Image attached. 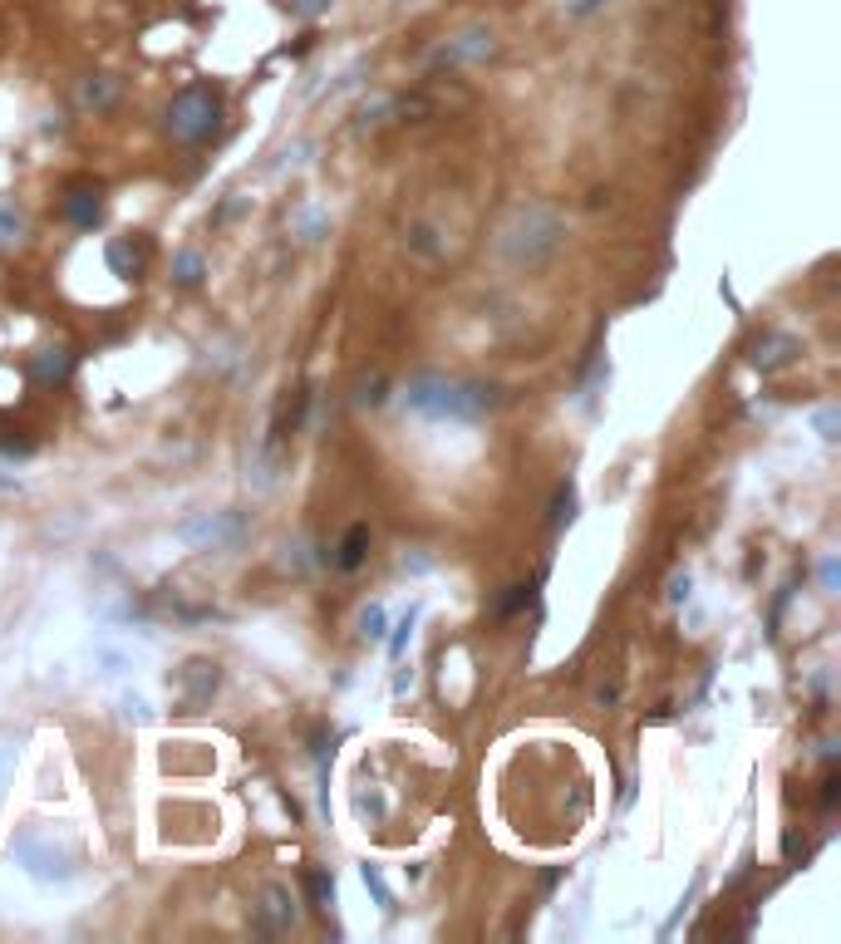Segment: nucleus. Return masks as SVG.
Returning a JSON list of instances; mask_svg holds the SVG:
<instances>
[{"label": "nucleus", "instance_id": "obj_1", "mask_svg": "<svg viewBox=\"0 0 841 944\" xmlns=\"http://www.w3.org/2000/svg\"><path fill=\"white\" fill-rule=\"evenodd\" d=\"M404 404L423 418H448V423H478L482 413L502 404L497 384L482 379H443V374H414L404 384Z\"/></svg>", "mask_w": 841, "mask_h": 944}, {"label": "nucleus", "instance_id": "obj_2", "mask_svg": "<svg viewBox=\"0 0 841 944\" xmlns=\"http://www.w3.org/2000/svg\"><path fill=\"white\" fill-rule=\"evenodd\" d=\"M561 236H566L561 217H556L551 207L532 202V207H522V212L512 217V227L502 236V251H507V261H517V266H541V261L561 246Z\"/></svg>", "mask_w": 841, "mask_h": 944}, {"label": "nucleus", "instance_id": "obj_3", "mask_svg": "<svg viewBox=\"0 0 841 944\" xmlns=\"http://www.w3.org/2000/svg\"><path fill=\"white\" fill-rule=\"evenodd\" d=\"M222 128V99L207 84H187L168 104V133L178 143H207Z\"/></svg>", "mask_w": 841, "mask_h": 944}, {"label": "nucleus", "instance_id": "obj_4", "mask_svg": "<svg viewBox=\"0 0 841 944\" xmlns=\"http://www.w3.org/2000/svg\"><path fill=\"white\" fill-rule=\"evenodd\" d=\"M246 536V517L241 512H202L192 522L178 527V541L192 546V551H222V546H237Z\"/></svg>", "mask_w": 841, "mask_h": 944}, {"label": "nucleus", "instance_id": "obj_5", "mask_svg": "<svg viewBox=\"0 0 841 944\" xmlns=\"http://www.w3.org/2000/svg\"><path fill=\"white\" fill-rule=\"evenodd\" d=\"M497 55V40H492V30H482V25H473V30H463V35H453V40H443L433 55H428V69H458V64H478V59H492Z\"/></svg>", "mask_w": 841, "mask_h": 944}, {"label": "nucleus", "instance_id": "obj_6", "mask_svg": "<svg viewBox=\"0 0 841 944\" xmlns=\"http://www.w3.org/2000/svg\"><path fill=\"white\" fill-rule=\"evenodd\" d=\"M296 920H301L296 895H291L286 885H266V890H261V905H256V930H261V935H291Z\"/></svg>", "mask_w": 841, "mask_h": 944}, {"label": "nucleus", "instance_id": "obj_7", "mask_svg": "<svg viewBox=\"0 0 841 944\" xmlns=\"http://www.w3.org/2000/svg\"><path fill=\"white\" fill-rule=\"evenodd\" d=\"M15 861L30 871V876H40V881H55V876H69V866H64V856L40 836V831H25L20 841H15Z\"/></svg>", "mask_w": 841, "mask_h": 944}, {"label": "nucleus", "instance_id": "obj_8", "mask_svg": "<svg viewBox=\"0 0 841 944\" xmlns=\"http://www.w3.org/2000/svg\"><path fill=\"white\" fill-rule=\"evenodd\" d=\"M104 261H109L114 276L138 281V276L148 271V261H153V241H148V236H114L109 251H104Z\"/></svg>", "mask_w": 841, "mask_h": 944}, {"label": "nucleus", "instance_id": "obj_9", "mask_svg": "<svg viewBox=\"0 0 841 944\" xmlns=\"http://www.w3.org/2000/svg\"><path fill=\"white\" fill-rule=\"evenodd\" d=\"M64 217L74 222V227H99L104 222V192H99V182H69L64 187Z\"/></svg>", "mask_w": 841, "mask_h": 944}, {"label": "nucleus", "instance_id": "obj_10", "mask_svg": "<svg viewBox=\"0 0 841 944\" xmlns=\"http://www.w3.org/2000/svg\"><path fill=\"white\" fill-rule=\"evenodd\" d=\"M217 684H222L217 664H212V659H192V664H187V669L178 674L182 708H187V713H197V708H202L207 699H212V694H217Z\"/></svg>", "mask_w": 841, "mask_h": 944}, {"label": "nucleus", "instance_id": "obj_11", "mask_svg": "<svg viewBox=\"0 0 841 944\" xmlns=\"http://www.w3.org/2000/svg\"><path fill=\"white\" fill-rule=\"evenodd\" d=\"M69 374H74V350H64V345H50L30 359V379L40 389H60V384H69Z\"/></svg>", "mask_w": 841, "mask_h": 944}, {"label": "nucleus", "instance_id": "obj_12", "mask_svg": "<svg viewBox=\"0 0 841 944\" xmlns=\"http://www.w3.org/2000/svg\"><path fill=\"white\" fill-rule=\"evenodd\" d=\"M797 354H802L797 335H763V340L753 345V364H758V369H782V364H792Z\"/></svg>", "mask_w": 841, "mask_h": 944}, {"label": "nucleus", "instance_id": "obj_13", "mask_svg": "<svg viewBox=\"0 0 841 944\" xmlns=\"http://www.w3.org/2000/svg\"><path fill=\"white\" fill-rule=\"evenodd\" d=\"M364 551H369V527H360V522H355V527L340 536V546H335V556H330V561H335L340 571H360Z\"/></svg>", "mask_w": 841, "mask_h": 944}, {"label": "nucleus", "instance_id": "obj_14", "mask_svg": "<svg viewBox=\"0 0 841 944\" xmlns=\"http://www.w3.org/2000/svg\"><path fill=\"white\" fill-rule=\"evenodd\" d=\"M114 99H119V79H109V74H94V79L79 84V104L84 109H109Z\"/></svg>", "mask_w": 841, "mask_h": 944}, {"label": "nucleus", "instance_id": "obj_15", "mask_svg": "<svg viewBox=\"0 0 841 944\" xmlns=\"http://www.w3.org/2000/svg\"><path fill=\"white\" fill-rule=\"evenodd\" d=\"M537 600V586H527V581H517V586H507L487 610H492V620H507V615H517V610H527Z\"/></svg>", "mask_w": 841, "mask_h": 944}, {"label": "nucleus", "instance_id": "obj_16", "mask_svg": "<svg viewBox=\"0 0 841 944\" xmlns=\"http://www.w3.org/2000/svg\"><path fill=\"white\" fill-rule=\"evenodd\" d=\"M305 890H310V905H315V910H330V905H335V876H330L325 866H310V871H305Z\"/></svg>", "mask_w": 841, "mask_h": 944}, {"label": "nucleus", "instance_id": "obj_17", "mask_svg": "<svg viewBox=\"0 0 841 944\" xmlns=\"http://www.w3.org/2000/svg\"><path fill=\"white\" fill-rule=\"evenodd\" d=\"M571 517H576V482H561L556 497H551V517L546 522H551V531H561Z\"/></svg>", "mask_w": 841, "mask_h": 944}, {"label": "nucleus", "instance_id": "obj_18", "mask_svg": "<svg viewBox=\"0 0 841 944\" xmlns=\"http://www.w3.org/2000/svg\"><path fill=\"white\" fill-rule=\"evenodd\" d=\"M20 236H25V212L0 197V246H20Z\"/></svg>", "mask_w": 841, "mask_h": 944}, {"label": "nucleus", "instance_id": "obj_19", "mask_svg": "<svg viewBox=\"0 0 841 944\" xmlns=\"http://www.w3.org/2000/svg\"><path fill=\"white\" fill-rule=\"evenodd\" d=\"M0 453H10V458H30V453H35V438H30L25 428L0 423Z\"/></svg>", "mask_w": 841, "mask_h": 944}, {"label": "nucleus", "instance_id": "obj_20", "mask_svg": "<svg viewBox=\"0 0 841 944\" xmlns=\"http://www.w3.org/2000/svg\"><path fill=\"white\" fill-rule=\"evenodd\" d=\"M202 271H207V261H202L197 251H178V261H173V281H178V286H197Z\"/></svg>", "mask_w": 841, "mask_h": 944}, {"label": "nucleus", "instance_id": "obj_21", "mask_svg": "<svg viewBox=\"0 0 841 944\" xmlns=\"http://www.w3.org/2000/svg\"><path fill=\"white\" fill-rule=\"evenodd\" d=\"M360 630H364V640H384V605H364Z\"/></svg>", "mask_w": 841, "mask_h": 944}, {"label": "nucleus", "instance_id": "obj_22", "mask_svg": "<svg viewBox=\"0 0 841 944\" xmlns=\"http://www.w3.org/2000/svg\"><path fill=\"white\" fill-rule=\"evenodd\" d=\"M610 0H561V10L566 15H576V20H586V15H596V10H605Z\"/></svg>", "mask_w": 841, "mask_h": 944}, {"label": "nucleus", "instance_id": "obj_23", "mask_svg": "<svg viewBox=\"0 0 841 944\" xmlns=\"http://www.w3.org/2000/svg\"><path fill=\"white\" fill-rule=\"evenodd\" d=\"M286 5H291V15H301V20H315V15L330 10V0H286Z\"/></svg>", "mask_w": 841, "mask_h": 944}, {"label": "nucleus", "instance_id": "obj_24", "mask_svg": "<svg viewBox=\"0 0 841 944\" xmlns=\"http://www.w3.org/2000/svg\"><path fill=\"white\" fill-rule=\"evenodd\" d=\"M837 787H841V777L837 772H827V777H822V807H827V812L837 807Z\"/></svg>", "mask_w": 841, "mask_h": 944}, {"label": "nucleus", "instance_id": "obj_25", "mask_svg": "<svg viewBox=\"0 0 841 944\" xmlns=\"http://www.w3.org/2000/svg\"><path fill=\"white\" fill-rule=\"evenodd\" d=\"M360 404H384V379L364 384V389H360Z\"/></svg>", "mask_w": 841, "mask_h": 944}, {"label": "nucleus", "instance_id": "obj_26", "mask_svg": "<svg viewBox=\"0 0 841 944\" xmlns=\"http://www.w3.org/2000/svg\"><path fill=\"white\" fill-rule=\"evenodd\" d=\"M817 428H822V438H837V409L817 413Z\"/></svg>", "mask_w": 841, "mask_h": 944}, {"label": "nucleus", "instance_id": "obj_27", "mask_svg": "<svg viewBox=\"0 0 841 944\" xmlns=\"http://www.w3.org/2000/svg\"><path fill=\"white\" fill-rule=\"evenodd\" d=\"M364 885H369V890L379 895V905H389V890H384V881H379V876H374L369 866H364Z\"/></svg>", "mask_w": 841, "mask_h": 944}, {"label": "nucleus", "instance_id": "obj_28", "mask_svg": "<svg viewBox=\"0 0 841 944\" xmlns=\"http://www.w3.org/2000/svg\"><path fill=\"white\" fill-rule=\"evenodd\" d=\"M10 487H15V477H5V472H0V492H10Z\"/></svg>", "mask_w": 841, "mask_h": 944}, {"label": "nucleus", "instance_id": "obj_29", "mask_svg": "<svg viewBox=\"0 0 841 944\" xmlns=\"http://www.w3.org/2000/svg\"><path fill=\"white\" fill-rule=\"evenodd\" d=\"M5 758H10V753H0V777H5Z\"/></svg>", "mask_w": 841, "mask_h": 944}]
</instances>
